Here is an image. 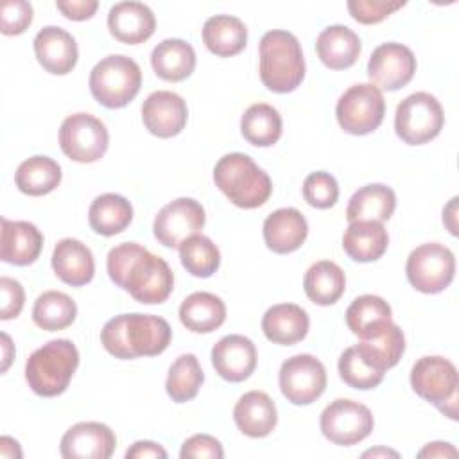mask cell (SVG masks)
Instances as JSON below:
<instances>
[{"mask_svg":"<svg viewBox=\"0 0 459 459\" xmlns=\"http://www.w3.org/2000/svg\"><path fill=\"white\" fill-rule=\"evenodd\" d=\"M106 267L111 281L143 305L167 301L174 289V274L169 264L136 242H122L111 247Z\"/></svg>","mask_w":459,"mask_h":459,"instance_id":"cell-1","label":"cell"},{"mask_svg":"<svg viewBox=\"0 0 459 459\" xmlns=\"http://www.w3.org/2000/svg\"><path fill=\"white\" fill-rule=\"evenodd\" d=\"M172 339L170 325L152 314H120L100 330L104 350L115 359L154 357L163 353Z\"/></svg>","mask_w":459,"mask_h":459,"instance_id":"cell-2","label":"cell"},{"mask_svg":"<svg viewBox=\"0 0 459 459\" xmlns=\"http://www.w3.org/2000/svg\"><path fill=\"white\" fill-rule=\"evenodd\" d=\"M260 81L274 93L294 91L305 77V57L298 38L281 29L265 32L258 47Z\"/></svg>","mask_w":459,"mask_h":459,"instance_id":"cell-3","label":"cell"},{"mask_svg":"<svg viewBox=\"0 0 459 459\" xmlns=\"http://www.w3.org/2000/svg\"><path fill=\"white\" fill-rule=\"evenodd\" d=\"M213 181L235 206L244 210L265 204L273 192L269 174L244 152L224 154L213 167Z\"/></svg>","mask_w":459,"mask_h":459,"instance_id":"cell-4","label":"cell"},{"mask_svg":"<svg viewBox=\"0 0 459 459\" xmlns=\"http://www.w3.org/2000/svg\"><path fill=\"white\" fill-rule=\"evenodd\" d=\"M79 366V351L70 339H52L34 350L25 362L29 387L45 398L66 391Z\"/></svg>","mask_w":459,"mask_h":459,"instance_id":"cell-5","label":"cell"},{"mask_svg":"<svg viewBox=\"0 0 459 459\" xmlns=\"http://www.w3.org/2000/svg\"><path fill=\"white\" fill-rule=\"evenodd\" d=\"M142 70L127 56L113 54L100 59L90 72V91L93 99L109 109L127 106L140 91Z\"/></svg>","mask_w":459,"mask_h":459,"instance_id":"cell-6","label":"cell"},{"mask_svg":"<svg viewBox=\"0 0 459 459\" xmlns=\"http://www.w3.org/2000/svg\"><path fill=\"white\" fill-rule=\"evenodd\" d=\"M411 387L420 398L436 405L448 418L457 420L459 375L448 359L439 355L418 359L411 369Z\"/></svg>","mask_w":459,"mask_h":459,"instance_id":"cell-7","label":"cell"},{"mask_svg":"<svg viewBox=\"0 0 459 459\" xmlns=\"http://www.w3.org/2000/svg\"><path fill=\"white\" fill-rule=\"evenodd\" d=\"M445 124V113L439 100L427 93L416 91L405 97L394 113V131L409 145H423L434 140Z\"/></svg>","mask_w":459,"mask_h":459,"instance_id":"cell-8","label":"cell"},{"mask_svg":"<svg viewBox=\"0 0 459 459\" xmlns=\"http://www.w3.org/2000/svg\"><path fill=\"white\" fill-rule=\"evenodd\" d=\"M385 115V100L382 91L371 82L350 86L337 100L335 117L350 134H368L378 129Z\"/></svg>","mask_w":459,"mask_h":459,"instance_id":"cell-9","label":"cell"},{"mask_svg":"<svg viewBox=\"0 0 459 459\" xmlns=\"http://www.w3.org/2000/svg\"><path fill=\"white\" fill-rule=\"evenodd\" d=\"M409 283L423 294L445 290L455 274L454 253L437 242H427L411 251L405 264Z\"/></svg>","mask_w":459,"mask_h":459,"instance_id":"cell-10","label":"cell"},{"mask_svg":"<svg viewBox=\"0 0 459 459\" xmlns=\"http://www.w3.org/2000/svg\"><path fill=\"white\" fill-rule=\"evenodd\" d=\"M375 420L371 411L355 400L337 398L321 412L319 427L323 436L341 446H351L364 441L373 430Z\"/></svg>","mask_w":459,"mask_h":459,"instance_id":"cell-11","label":"cell"},{"mask_svg":"<svg viewBox=\"0 0 459 459\" xmlns=\"http://www.w3.org/2000/svg\"><path fill=\"white\" fill-rule=\"evenodd\" d=\"M109 145V134L102 120L90 113H74L66 117L59 129L61 151L77 163H93L100 160Z\"/></svg>","mask_w":459,"mask_h":459,"instance_id":"cell-12","label":"cell"},{"mask_svg":"<svg viewBox=\"0 0 459 459\" xmlns=\"http://www.w3.org/2000/svg\"><path fill=\"white\" fill-rule=\"evenodd\" d=\"M278 384L287 402L308 405L316 402L326 387V369L319 359L310 353H298L283 360Z\"/></svg>","mask_w":459,"mask_h":459,"instance_id":"cell-13","label":"cell"},{"mask_svg":"<svg viewBox=\"0 0 459 459\" xmlns=\"http://www.w3.org/2000/svg\"><path fill=\"white\" fill-rule=\"evenodd\" d=\"M206 222L204 208L192 197H179L165 204L152 222L156 240L165 247H179L183 240L197 235Z\"/></svg>","mask_w":459,"mask_h":459,"instance_id":"cell-14","label":"cell"},{"mask_svg":"<svg viewBox=\"0 0 459 459\" xmlns=\"http://www.w3.org/2000/svg\"><path fill=\"white\" fill-rule=\"evenodd\" d=\"M416 72V57L412 50L402 43L378 45L368 61V77L378 90L396 91L403 88Z\"/></svg>","mask_w":459,"mask_h":459,"instance_id":"cell-15","label":"cell"},{"mask_svg":"<svg viewBox=\"0 0 459 459\" xmlns=\"http://www.w3.org/2000/svg\"><path fill=\"white\" fill-rule=\"evenodd\" d=\"M117 448L115 432L99 421L72 425L61 437L59 452L65 459H108Z\"/></svg>","mask_w":459,"mask_h":459,"instance_id":"cell-16","label":"cell"},{"mask_svg":"<svg viewBox=\"0 0 459 459\" xmlns=\"http://www.w3.org/2000/svg\"><path fill=\"white\" fill-rule=\"evenodd\" d=\"M186 102L181 95L169 90L152 91L142 104L143 126L158 138H172L179 134L186 126Z\"/></svg>","mask_w":459,"mask_h":459,"instance_id":"cell-17","label":"cell"},{"mask_svg":"<svg viewBox=\"0 0 459 459\" xmlns=\"http://www.w3.org/2000/svg\"><path fill=\"white\" fill-rule=\"evenodd\" d=\"M212 364L221 378L242 382L249 378L256 368V348L246 335H224L212 348Z\"/></svg>","mask_w":459,"mask_h":459,"instance_id":"cell-18","label":"cell"},{"mask_svg":"<svg viewBox=\"0 0 459 459\" xmlns=\"http://www.w3.org/2000/svg\"><path fill=\"white\" fill-rule=\"evenodd\" d=\"M34 54L38 63L54 75L70 74L79 57L75 38L56 25H47L36 34Z\"/></svg>","mask_w":459,"mask_h":459,"instance_id":"cell-19","label":"cell"},{"mask_svg":"<svg viewBox=\"0 0 459 459\" xmlns=\"http://www.w3.org/2000/svg\"><path fill=\"white\" fill-rule=\"evenodd\" d=\"M108 27L115 39L127 45L147 41L156 30V18L142 2H118L108 13Z\"/></svg>","mask_w":459,"mask_h":459,"instance_id":"cell-20","label":"cell"},{"mask_svg":"<svg viewBox=\"0 0 459 459\" xmlns=\"http://www.w3.org/2000/svg\"><path fill=\"white\" fill-rule=\"evenodd\" d=\"M307 235H308L307 219L296 208L274 210L264 221L265 246L278 255H287L299 249Z\"/></svg>","mask_w":459,"mask_h":459,"instance_id":"cell-21","label":"cell"},{"mask_svg":"<svg viewBox=\"0 0 459 459\" xmlns=\"http://www.w3.org/2000/svg\"><path fill=\"white\" fill-rule=\"evenodd\" d=\"M233 420L244 436L265 437L274 430L278 423V412L273 398L267 393L247 391L235 403Z\"/></svg>","mask_w":459,"mask_h":459,"instance_id":"cell-22","label":"cell"},{"mask_svg":"<svg viewBox=\"0 0 459 459\" xmlns=\"http://www.w3.org/2000/svg\"><path fill=\"white\" fill-rule=\"evenodd\" d=\"M56 276L72 287H82L93 280L95 260L86 244L77 238H61L52 253Z\"/></svg>","mask_w":459,"mask_h":459,"instance_id":"cell-23","label":"cell"},{"mask_svg":"<svg viewBox=\"0 0 459 459\" xmlns=\"http://www.w3.org/2000/svg\"><path fill=\"white\" fill-rule=\"evenodd\" d=\"M337 368L342 382L360 391L377 387L387 371L364 341L346 348L339 357Z\"/></svg>","mask_w":459,"mask_h":459,"instance_id":"cell-24","label":"cell"},{"mask_svg":"<svg viewBox=\"0 0 459 459\" xmlns=\"http://www.w3.org/2000/svg\"><path fill=\"white\" fill-rule=\"evenodd\" d=\"M43 247L41 231L27 221H9L2 217L0 256L13 265H29L36 262Z\"/></svg>","mask_w":459,"mask_h":459,"instance_id":"cell-25","label":"cell"},{"mask_svg":"<svg viewBox=\"0 0 459 459\" xmlns=\"http://www.w3.org/2000/svg\"><path fill=\"white\" fill-rule=\"evenodd\" d=\"M310 326L308 314L296 303H278L265 310L262 317L264 335L281 346H290L305 339Z\"/></svg>","mask_w":459,"mask_h":459,"instance_id":"cell-26","label":"cell"},{"mask_svg":"<svg viewBox=\"0 0 459 459\" xmlns=\"http://www.w3.org/2000/svg\"><path fill=\"white\" fill-rule=\"evenodd\" d=\"M362 50L360 38L346 25H328L316 39V52L330 70H344L357 63Z\"/></svg>","mask_w":459,"mask_h":459,"instance_id":"cell-27","label":"cell"},{"mask_svg":"<svg viewBox=\"0 0 459 459\" xmlns=\"http://www.w3.org/2000/svg\"><path fill=\"white\" fill-rule=\"evenodd\" d=\"M346 325L362 341L378 337L389 323H393L389 303L375 294H362L355 298L346 308Z\"/></svg>","mask_w":459,"mask_h":459,"instance_id":"cell-28","label":"cell"},{"mask_svg":"<svg viewBox=\"0 0 459 459\" xmlns=\"http://www.w3.org/2000/svg\"><path fill=\"white\" fill-rule=\"evenodd\" d=\"M387 246V230L377 221H353L342 235V249L355 262H375Z\"/></svg>","mask_w":459,"mask_h":459,"instance_id":"cell-29","label":"cell"},{"mask_svg":"<svg viewBox=\"0 0 459 459\" xmlns=\"http://www.w3.org/2000/svg\"><path fill=\"white\" fill-rule=\"evenodd\" d=\"M151 65L160 79L179 82L194 72L195 50L185 39L169 38L152 48Z\"/></svg>","mask_w":459,"mask_h":459,"instance_id":"cell-30","label":"cell"},{"mask_svg":"<svg viewBox=\"0 0 459 459\" xmlns=\"http://www.w3.org/2000/svg\"><path fill=\"white\" fill-rule=\"evenodd\" d=\"M179 321L194 333H210L226 321V305L212 292H192L179 307Z\"/></svg>","mask_w":459,"mask_h":459,"instance_id":"cell-31","label":"cell"},{"mask_svg":"<svg viewBox=\"0 0 459 459\" xmlns=\"http://www.w3.org/2000/svg\"><path fill=\"white\" fill-rule=\"evenodd\" d=\"M203 41L212 54L219 57H230L244 50L247 41V29L237 16L215 14L210 16L203 25Z\"/></svg>","mask_w":459,"mask_h":459,"instance_id":"cell-32","label":"cell"},{"mask_svg":"<svg viewBox=\"0 0 459 459\" xmlns=\"http://www.w3.org/2000/svg\"><path fill=\"white\" fill-rule=\"evenodd\" d=\"M396 208V195L393 188L382 183H369L359 188L348 203L346 219L353 221H387Z\"/></svg>","mask_w":459,"mask_h":459,"instance_id":"cell-33","label":"cell"},{"mask_svg":"<svg viewBox=\"0 0 459 459\" xmlns=\"http://www.w3.org/2000/svg\"><path fill=\"white\" fill-rule=\"evenodd\" d=\"M303 289L312 303L321 307L333 305L346 289L344 271L332 260H319L307 269Z\"/></svg>","mask_w":459,"mask_h":459,"instance_id":"cell-34","label":"cell"},{"mask_svg":"<svg viewBox=\"0 0 459 459\" xmlns=\"http://www.w3.org/2000/svg\"><path fill=\"white\" fill-rule=\"evenodd\" d=\"M61 167L48 156H30L22 161L14 172V183L25 195H45L57 188L61 183Z\"/></svg>","mask_w":459,"mask_h":459,"instance_id":"cell-35","label":"cell"},{"mask_svg":"<svg viewBox=\"0 0 459 459\" xmlns=\"http://www.w3.org/2000/svg\"><path fill=\"white\" fill-rule=\"evenodd\" d=\"M133 221L131 203L118 194L97 195L88 210V222L99 235L111 237L124 231Z\"/></svg>","mask_w":459,"mask_h":459,"instance_id":"cell-36","label":"cell"},{"mask_svg":"<svg viewBox=\"0 0 459 459\" xmlns=\"http://www.w3.org/2000/svg\"><path fill=\"white\" fill-rule=\"evenodd\" d=\"M283 131L281 117L276 108L265 102L251 104L240 118L242 136L256 147L274 145Z\"/></svg>","mask_w":459,"mask_h":459,"instance_id":"cell-37","label":"cell"},{"mask_svg":"<svg viewBox=\"0 0 459 459\" xmlns=\"http://www.w3.org/2000/svg\"><path fill=\"white\" fill-rule=\"evenodd\" d=\"M77 316L75 301L59 290H47L39 294L32 307V321L47 332L68 328Z\"/></svg>","mask_w":459,"mask_h":459,"instance_id":"cell-38","label":"cell"},{"mask_svg":"<svg viewBox=\"0 0 459 459\" xmlns=\"http://www.w3.org/2000/svg\"><path fill=\"white\" fill-rule=\"evenodd\" d=\"M204 382V373L194 353L179 355L169 368L165 389L176 403L190 402L197 396Z\"/></svg>","mask_w":459,"mask_h":459,"instance_id":"cell-39","label":"cell"},{"mask_svg":"<svg viewBox=\"0 0 459 459\" xmlns=\"http://www.w3.org/2000/svg\"><path fill=\"white\" fill-rule=\"evenodd\" d=\"M179 258L183 267L197 278L212 276L221 265L219 247L204 235H192L181 242Z\"/></svg>","mask_w":459,"mask_h":459,"instance_id":"cell-40","label":"cell"},{"mask_svg":"<svg viewBox=\"0 0 459 459\" xmlns=\"http://www.w3.org/2000/svg\"><path fill=\"white\" fill-rule=\"evenodd\" d=\"M303 199L317 210L332 208L339 199L337 179L325 170L308 174L303 181Z\"/></svg>","mask_w":459,"mask_h":459,"instance_id":"cell-41","label":"cell"},{"mask_svg":"<svg viewBox=\"0 0 459 459\" xmlns=\"http://www.w3.org/2000/svg\"><path fill=\"white\" fill-rule=\"evenodd\" d=\"M369 350L378 357V360L387 368H394L403 351H405V337H403V332L398 325L394 323H389L387 328L375 339H369V341H364Z\"/></svg>","mask_w":459,"mask_h":459,"instance_id":"cell-42","label":"cell"},{"mask_svg":"<svg viewBox=\"0 0 459 459\" xmlns=\"http://www.w3.org/2000/svg\"><path fill=\"white\" fill-rule=\"evenodd\" d=\"M405 5V0H350L348 11L353 20L364 25L378 23Z\"/></svg>","mask_w":459,"mask_h":459,"instance_id":"cell-43","label":"cell"},{"mask_svg":"<svg viewBox=\"0 0 459 459\" xmlns=\"http://www.w3.org/2000/svg\"><path fill=\"white\" fill-rule=\"evenodd\" d=\"M32 5L23 0H5L0 7V18L2 25L0 30L5 36H16L27 30V27L32 23Z\"/></svg>","mask_w":459,"mask_h":459,"instance_id":"cell-44","label":"cell"},{"mask_svg":"<svg viewBox=\"0 0 459 459\" xmlns=\"http://www.w3.org/2000/svg\"><path fill=\"white\" fill-rule=\"evenodd\" d=\"M0 294H2V305H0V319H14L20 316L25 301L23 287L18 280L2 276L0 278Z\"/></svg>","mask_w":459,"mask_h":459,"instance_id":"cell-45","label":"cell"},{"mask_svg":"<svg viewBox=\"0 0 459 459\" xmlns=\"http://www.w3.org/2000/svg\"><path fill=\"white\" fill-rule=\"evenodd\" d=\"M181 459H190V457H210V459H221L224 457V450L219 439L208 434H194L190 436L179 452Z\"/></svg>","mask_w":459,"mask_h":459,"instance_id":"cell-46","label":"cell"},{"mask_svg":"<svg viewBox=\"0 0 459 459\" xmlns=\"http://www.w3.org/2000/svg\"><path fill=\"white\" fill-rule=\"evenodd\" d=\"M56 7L63 13L65 18L74 22H82L95 14L99 2L97 0H57Z\"/></svg>","mask_w":459,"mask_h":459,"instance_id":"cell-47","label":"cell"},{"mask_svg":"<svg viewBox=\"0 0 459 459\" xmlns=\"http://www.w3.org/2000/svg\"><path fill=\"white\" fill-rule=\"evenodd\" d=\"M126 457L127 459H147V457L165 459L167 452L161 445H158L154 441H136L131 445V448H127Z\"/></svg>","mask_w":459,"mask_h":459,"instance_id":"cell-48","label":"cell"},{"mask_svg":"<svg viewBox=\"0 0 459 459\" xmlns=\"http://www.w3.org/2000/svg\"><path fill=\"white\" fill-rule=\"evenodd\" d=\"M455 455H457V450L445 441L429 443L418 452V457H455Z\"/></svg>","mask_w":459,"mask_h":459,"instance_id":"cell-49","label":"cell"},{"mask_svg":"<svg viewBox=\"0 0 459 459\" xmlns=\"http://www.w3.org/2000/svg\"><path fill=\"white\" fill-rule=\"evenodd\" d=\"M455 213H457V197H452L448 206L443 210V222L450 230V233L455 237L457 235V222H455Z\"/></svg>","mask_w":459,"mask_h":459,"instance_id":"cell-50","label":"cell"},{"mask_svg":"<svg viewBox=\"0 0 459 459\" xmlns=\"http://www.w3.org/2000/svg\"><path fill=\"white\" fill-rule=\"evenodd\" d=\"M2 348H4V364H2V371H7V368H9V362H11V359H13V355H14V346L11 344V339H9V335L7 333H2Z\"/></svg>","mask_w":459,"mask_h":459,"instance_id":"cell-51","label":"cell"},{"mask_svg":"<svg viewBox=\"0 0 459 459\" xmlns=\"http://www.w3.org/2000/svg\"><path fill=\"white\" fill-rule=\"evenodd\" d=\"M378 455H393V457H398V452L387 450V448H371V450H368V452L362 454V457H378Z\"/></svg>","mask_w":459,"mask_h":459,"instance_id":"cell-52","label":"cell"}]
</instances>
